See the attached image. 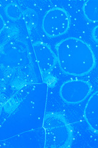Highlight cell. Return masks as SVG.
I'll return each instance as SVG.
<instances>
[{"label": "cell", "mask_w": 98, "mask_h": 148, "mask_svg": "<svg viewBox=\"0 0 98 148\" xmlns=\"http://www.w3.org/2000/svg\"><path fill=\"white\" fill-rule=\"evenodd\" d=\"M46 148H66L72 141L71 127L64 117L59 113L47 114L44 119Z\"/></svg>", "instance_id": "cell-2"}, {"label": "cell", "mask_w": 98, "mask_h": 148, "mask_svg": "<svg viewBox=\"0 0 98 148\" xmlns=\"http://www.w3.org/2000/svg\"><path fill=\"white\" fill-rule=\"evenodd\" d=\"M70 25L69 14L59 8L50 9L45 14L43 21V29L50 37H57L66 34Z\"/></svg>", "instance_id": "cell-3"}, {"label": "cell", "mask_w": 98, "mask_h": 148, "mask_svg": "<svg viewBox=\"0 0 98 148\" xmlns=\"http://www.w3.org/2000/svg\"><path fill=\"white\" fill-rule=\"evenodd\" d=\"M57 56L63 72L74 76H83L91 72L96 63L90 45L76 37H69L57 45Z\"/></svg>", "instance_id": "cell-1"}, {"label": "cell", "mask_w": 98, "mask_h": 148, "mask_svg": "<svg viewBox=\"0 0 98 148\" xmlns=\"http://www.w3.org/2000/svg\"><path fill=\"white\" fill-rule=\"evenodd\" d=\"M6 13L11 19H17L20 16V8L17 4H9L6 7Z\"/></svg>", "instance_id": "cell-8"}, {"label": "cell", "mask_w": 98, "mask_h": 148, "mask_svg": "<svg viewBox=\"0 0 98 148\" xmlns=\"http://www.w3.org/2000/svg\"><path fill=\"white\" fill-rule=\"evenodd\" d=\"M32 47L42 75H48L55 66L57 56L47 45L42 41H36Z\"/></svg>", "instance_id": "cell-5"}, {"label": "cell", "mask_w": 98, "mask_h": 148, "mask_svg": "<svg viewBox=\"0 0 98 148\" xmlns=\"http://www.w3.org/2000/svg\"><path fill=\"white\" fill-rule=\"evenodd\" d=\"M92 90L90 82L83 80H71L64 83L59 94L66 103L75 104L85 100Z\"/></svg>", "instance_id": "cell-4"}, {"label": "cell", "mask_w": 98, "mask_h": 148, "mask_svg": "<svg viewBox=\"0 0 98 148\" xmlns=\"http://www.w3.org/2000/svg\"><path fill=\"white\" fill-rule=\"evenodd\" d=\"M83 11L88 21L98 22V0H90L84 3Z\"/></svg>", "instance_id": "cell-7"}, {"label": "cell", "mask_w": 98, "mask_h": 148, "mask_svg": "<svg viewBox=\"0 0 98 148\" xmlns=\"http://www.w3.org/2000/svg\"><path fill=\"white\" fill-rule=\"evenodd\" d=\"M84 116L90 127L93 131L98 132V91L88 101L84 110Z\"/></svg>", "instance_id": "cell-6"}, {"label": "cell", "mask_w": 98, "mask_h": 148, "mask_svg": "<svg viewBox=\"0 0 98 148\" xmlns=\"http://www.w3.org/2000/svg\"><path fill=\"white\" fill-rule=\"evenodd\" d=\"M93 39L95 41H96L97 43H98V25L96 26L94 29L93 30Z\"/></svg>", "instance_id": "cell-9"}]
</instances>
